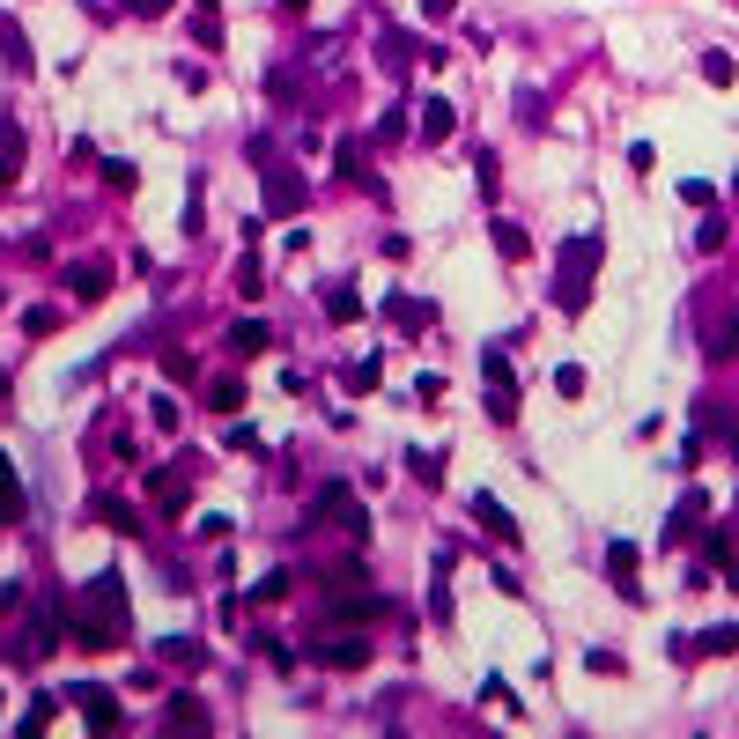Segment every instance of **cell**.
Here are the masks:
<instances>
[{
    "instance_id": "cell-1",
    "label": "cell",
    "mask_w": 739,
    "mask_h": 739,
    "mask_svg": "<svg viewBox=\"0 0 739 739\" xmlns=\"http://www.w3.org/2000/svg\"><path fill=\"white\" fill-rule=\"evenodd\" d=\"M67 621H82L74 636H82L89 651H104V643H119V636H126V584L111 577V570H104V577H89Z\"/></svg>"
},
{
    "instance_id": "cell-2",
    "label": "cell",
    "mask_w": 739,
    "mask_h": 739,
    "mask_svg": "<svg viewBox=\"0 0 739 739\" xmlns=\"http://www.w3.org/2000/svg\"><path fill=\"white\" fill-rule=\"evenodd\" d=\"M592 274H599V237H570L562 244V274H555V311H584L592 303Z\"/></svg>"
},
{
    "instance_id": "cell-3",
    "label": "cell",
    "mask_w": 739,
    "mask_h": 739,
    "mask_svg": "<svg viewBox=\"0 0 739 739\" xmlns=\"http://www.w3.org/2000/svg\"><path fill=\"white\" fill-rule=\"evenodd\" d=\"M252 163L267 170V207H274V215H296V207H303V178H296V170H281L267 148H252Z\"/></svg>"
},
{
    "instance_id": "cell-4",
    "label": "cell",
    "mask_w": 739,
    "mask_h": 739,
    "mask_svg": "<svg viewBox=\"0 0 739 739\" xmlns=\"http://www.w3.org/2000/svg\"><path fill=\"white\" fill-rule=\"evenodd\" d=\"M481 370H488V407H496V422H510V414H518V385H510L503 348H488V355H481Z\"/></svg>"
},
{
    "instance_id": "cell-5",
    "label": "cell",
    "mask_w": 739,
    "mask_h": 739,
    "mask_svg": "<svg viewBox=\"0 0 739 739\" xmlns=\"http://www.w3.org/2000/svg\"><path fill=\"white\" fill-rule=\"evenodd\" d=\"M318 666H340V673H355V666H363V658H370V643L363 636H333V643H318Z\"/></svg>"
},
{
    "instance_id": "cell-6",
    "label": "cell",
    "mask_w": 739,
    "mask_h": 739,
    "mask_svg": "<svg viewBox=\"0 0 739 739\" xmlns=\"http://www.w3.org/2000/svg\"><path fill=\"white\" fill-rule=\"evenodd\" d=\"M473 518H481V525H488V533H496L503 547H518V518H510V510H503L496 496H473Z\"/></svg>"
},
{
    "instance_id": "cell-7",
    "label": "cell",
    "mask_w": 739,
    "mask_h": 739,
    "mask_svg": "<svg viewBox=\"0 0 739 739\" xmlns=\"http://www.w3.org/2000/svg\"><path fill=\"white\" fill-rule=\"evenodd\" d=\"M326 518H340V525H348V533H355V540H363V533H370V518H363V503H355V496H348V488H326Z\"/></svg>"
},
{
    "instance_id": "cell-8",
    "label": "cell",
    "mask_w": 739,
    "mask_h": 739,
    "mask_svg": "<svg viewBox=\"0 0 739 739\" xmlns=\"http://www.w3.org/2000/svg\"><path fill=\"white\" fill-rule=\"evenodd\" d=\"M451 126H459V111H451L444 97H429L422 104V141H451Z\"/></svg>"
},
{
    "instance_id": "cell-9",
    "label": "cell",
    "mask_w": 739,
    "mask_h": 739,
    "mask_svg": "<svg viewBox=\"0 0 739 739\" xmlns=\"http://www.w3.org/2000/svg\"><path fill=\"white\" fill-rule=\"evenodd\" d=\"M0 60H8L15 74L30 67V45H23V23H15V15H0Z\"/></svg>"
},
{
    "instance_id": "cell-10",
    "label": "cell",
    "mask_w": 739,
    "mask_h": 739,
    "mask_svg": "<svg viewBox=\"0 0 739 739\" xmlns=\"http://www.w3.org/2000/svg\"><path fill=\"white\" fill-rule=\"evenodd\" d=\"M414 52H422V45H407L400 30H385V37H377V60H385L392 74H407V67H414Z\"/></svg>"
},
{
    "instance_id": "cell-11",
    "label": "cell",
    "mask_w": 739,
    "mask_h": 739,
    "mask_svg": "<svg viewBox=\"0 0 739 739\" xmlns=\"http://www.w3.org/2000/svg\"><path fill=\"white\" fill-rule=\"evenodd\" d=\"M267 340H274V333L259 326V318H237V326H230V348H237V355H267Z\"/></svg>"
},
{
    "instance_id": "cell-12",
    "label": "cell",
    "mask_w": 739,
    "mask_h": 739,
    "mask_svg": "<svg viewBox=\"0 0 739 739\" xmlns=\"http://www.w3.org/2000/svg\"><path fill=\"white\" fill-rule=\"evenodd\" d=\"M23 518V481H15V466L0 459V525H15Z\"/></svg>"
},
{
    "instance_id": "cell-13",
    "label": "cell",
    "mask_w": 739,
    "mask_h": 739,
    "mask_svg": "<svg viewBox=\"0 0 739 739\" xmlns=\"http://www.w3.org/2000/svg\"><path fill=\"white\" fill-rule=\"evenodd\" d=\"M82 717H89V732H111V725H119V703L89 688V695H82Z\"/></svg>"
},
{
    "instance_id": "cell-14",
    "label": "cell",
    "mask_w": 739,
    "mask_h": 739,
    "mask_svg": "<svg viewBox=\"0 0 739 739\" xmlns=\"http://www.w3.org/2000/svg\"><path fill=\"white\" fill-rule=\"evenodd\" d=\"M385 311H392V318H400V326H407V333H429V303H414V296H392V303H385Z\"/></svg>"
},
{
    "instance_id": "cell-15",
    "label": "cell",
    "mask_w": 739,
    "mask_h": 739,
    "mask_svg": "<svg viewBox=\"0 0 739 739\" xmlns=\"http://www.w3.org/2000/svg\"><path fill=\"white\" fill-rule=\"evenodd\" d=\"M496 252L503 259H525V252H533V237H525L518 222H496Z\"/></svg>"
},
{
    "instance_id": "cell-16",
    "label": "cell",
    "mask_w": 739,
    "mask_h": 739,
    "mask_svg": "<svg viewBox=\"0 0 739 739\" xmlns=\"http://www.w3.org/2000/svg\"><path fill=\"white\" fill-rule=\"evenodd\" d=\"M326 311H333V318H363V296H355L348 281H333V289H326Z\"/></svg>"
},
{
    "instance_id": "cell-17",
    "label": "cell",
    "mask_w": 739,
    "mask_h": 739,
    "mask_svg": "<svg viewBox=\"0 0 739 739\" xmlns=\"http://www.w3.org/2000/svg\"><path fill=\"white\" fill-rule=\"evenodd\" d=\"M163 717H170V732H178V725H185V732H207V710L193 703V695H185V703H170Z\"/></svg>"
},
{
    "instance_id": "cell-18",
    "label": "cell",
    "mask_w": 739,
    "mask_h": 739,
    "mask_svg": "<svg viewBox=\"0 0 739 739\" xmlns=\"http://www.w3.org/2000/svg\"><path fill=\"white\" fill-rule=\"evenodd\" d=\"M207 407H215V414L244 407V385H237V377H222V385H207Z\"/></svg>"
},
{
    "instance_id": "cell-19",
    "label": "cell",
    "mask_w": 739,
    "mask_h": 739,
    "mask_svg": "<svg viewBox=\"0 0 739 739\" xmlns=\"http://www.w3.org/2000/svg\"><path fill=\"white\" fill-rule=\"evenodd\" d=\"M614 584L621 599H636V547H614Z\"/></svg>"
},
{
    "instance_id": "cell-20",
    "label": "cell",
    "mask_w": 739,
    "mask_h": 739,
    "mask_svg": "<svg viewBox=\"0 0 739 739\" xmlns=\"http://www.w3.org/2000/svg\"><path fill=\"white\" fill-rule=\"evenodd\" d=\"M97 518H104V525H119V533H141V518H134L126 503H111V496H97Z\"/></svg>"
},
{
    "instance_id": "cell-21",
    "label": "cell",
    "mask_w": 739,
    "mask_h": 739,
    "mask_svg": "<svg viewBox=\"0 0 739 739\" xmlns=\"http://www.w3.org/2000/svg\"><path fill=\"white\" fill-rule=\"evenodd\" d=\"M104 289H111V274H104V267H74V296H89V303H97Z\"/></svg>"
},
{
    "instance_id": "cell-22",
    "label": "cell",
    "mask_w": 739,
    "mask_h": 739,
    "mask_svg": "<svg viewBox=\"0 0 739 739\" xmlns=\"http://www.w3.org/2000/svg\"><path fill=\"white\" fill-rule=\"evenodd\" d=\"M407 473H422V481H444V459H437V451H407Z\"/></svg>"
},
{
    "instance_id": "cell-23",
    "label": "cell",
    "mask_w": 739,
    "mask_h": 739,
    "mask_svg": "<svg viewBox=\"0 0 739 739\" xmlns=\"http://www.w3.org/2000/svg\"><path fill=\"white\" fill-rule=\"evenodd\" d=\"M230 444H237V451H252V459H267V437H259L252 422H237V429H230Z\"/></svg>"
},
{
    "instance_id": "cell-24",
    "label": "cell",
    "mask_w": 739,
    "mask_h": 739,
    "mask_svg": "<svg viewBox=\"0 0 739 739\" xmlns=\"http://www.w3.org/2000/svg\"><path fill=\"white\" fill-rule=\"evenodd\" d=\"M193 45H200V52H215V45H222V30H215V15H193Z\"/></svg>"
},
{
    "instance_id": "cell-25",
    "label": "cell",
    "mask_w": 739,
    "mask_h": 739,
    "mask_svg": "<svg viewBox=\"0 0 739 739\" xmlns=\"http://www.w3.org/2000/svg\"><path fill=\"white\" fill-rule=\"evenodd\" d=\"M45 725H52V695H37V703L23 710V732H45Z\"/></svg>"
},
{
    "instance_id": "cell-26",
    "label": "cell",
    "mask_w": 739,
    "mask_h": 739,
    "mask_svg": "<svg viewBox=\"0 0 739 739\" xmlns=\"http://www.w3.org/2000/svg\"><path fill=\"white\" fill-rule=\"evenodd\" d=\"M148 414H156V429H178V400H170V392H156V400H148Z\"/></svg>"
},
{
    "instance_id": "cell-27",
    "label": "cell",
    "mask_w": 739,
    "mask_h": 739,
    "mask_svg": "<svg viewBox=\"0 0 739 739\" xmlns=\"http://www.w3.org/2000/svg\"><path fill=\"white\" fill-rule=\"evenodd\" d=\"M370 385H377V355H363V363L348 370V392H370Z\"/></svg>"
},
{
    "instance_id": "cell-28",
    "label": "cell",
    "mask_w": 739,
    "mask_h": 739,
    "mask_svg": "<svg viewBox=\"0 0 739 739\" xmlns=\"http://www.w3.org/2000/svg\"><path fill=\"white\" fill-rule=\"evenodd\" d=\"M163 658H170V666H200V643H178V636H170Z\"/></svg>"
},
{
    "instance_id": "cell-29",
    "label": "cell",
    "mask_w": 739,
    "mask_h": 739,
    "mask_svg": "<svg viewBox=\"0 0 739 739\" xmlns=\"http://www.w3.org/2000/svg\"><path fill=\"white\" fill-rule=\"evenodd\" d=\"M555 392H562V400H577V392H584V370H577V363L555 370Z\"/></svg>"
},
{
    "instance_id": "cell-30",
    "label": "cell",
    "mask_w": 739,
    "mask_h": 739,
    "mask_svg": "<svg viewBox=\"0 0 739 739\" xmlns=\"http://www.w3.org/2000/svg\"><path fill=\"white\" fill-rule=\"evenodd\" d=\"M126 8H134V15H163L170 0H126Z\"/></svg>"
},
{
    "instance_id": "cell-31",
    "label": "cell",
    "mask_w": 739,
    "mask_h": 739,
    "mask_svg": "<svg viewBox=\"0 0 739 739\" xmlns=\"http://www.w3.org/2000/svg\"><path fill=\"white\" fill-rule=\"evenodd\" d=\"M422 8H429V23H444V15H451V0H422Z\"/></svg>"
},
{
    "instance_id": "cell-32",
    "label": "cell",
    "mask_w": 739,
    "mask_h": 739,
    "mask_svg": "<svg viewBox=\"0 0 739 739\" xmlns=\"http://www.w3.org/2000/svg\"><path fill=\"white\" fill-rule=\"evenodd\" d=\"M8 606H15V592H0V621H8Z\"/></svg>"
},
{
    "instance_id": "cell-33",
    "label": "cell",
    "mask_w": 739,
    "mask_h": 739,
    "mask_svg": "<svg viewBox=\"0 0 739 739\" xmlns=\"http://www.w3.org/2000/svg\"><path fill=\"white\" fill-rule=\"evenodd\" d=\"M732 525H739V510H732Z\"/></svg>"
}]
</instances>
